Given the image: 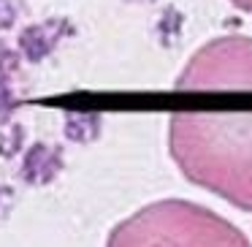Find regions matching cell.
Wrapping results in <instances>:
<instances>
[{
  "mask_svg": "<svg viewBox=\"0 0 252 247\" xmlns=\"http://www.w3.org/2000/svg\"><path fill=\"white\" fill-rule=\"evenodd\" d=\"M168 155L187 182L252 214V109L174 111Z\"/></svg>",
  "mask_w": 252,
  "mask_h": 247,
  "instance_id": "6da1fadb",
  "label": "cell"
},
{
  "mask_svg": "<svg viewBox=\"0 0 252 247\" xmlns=\"http://www.w3.org/2000/svg\"><path fill=\"white\" fill-rule=\"evenodd\" d=\"M103 247H252V242L206 204L158 198L122 217Z\"/></svg>",
  "mask_w": 252,
  "mask_h": 247,
  "instance_id": "7a4b0ae2",
  "label": "cell"
},
{
  "mask_svg": "<svg viewBox=\"0 0 252 247\" xmlns=\"http://www.w3.org/2000/svg\"><path fill=\"white\" fill-rule=\"evenodd\" d=\"M174 87L187 93H252V35L230 33L209 38L187 57Z\"/></svg>",
  "mask_w": 252,
  "mask_h": 247,
  "instance_id": "3957f363",
  "label": "cell"
},
{
  "mask_svg": "<svg viewBox=\"0 0 252 247\" xmlns=\"http://www.w3.org/2000/svg\"><path fill=\"white\" fill-rule=\"evenodd\" d=\"M230 3H233L239 11H244V14H250V17H252V0H230Z\"/></svg>",
  "mask_w": 252,
  "mask_h": 247,
  "instance_id": "277c9868",
  "label": "cell"
}]
</instances>
